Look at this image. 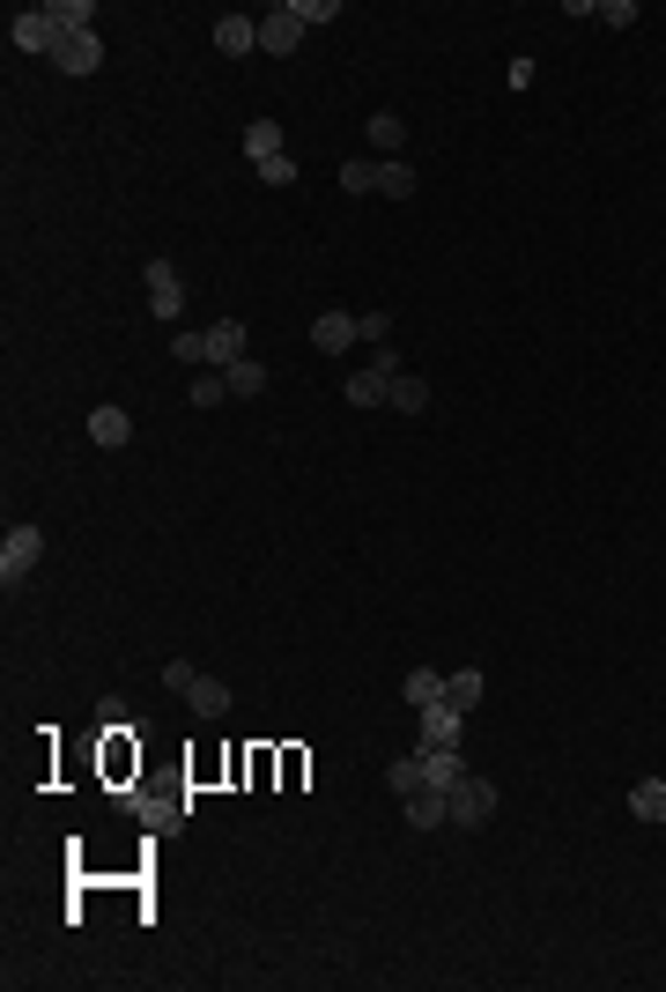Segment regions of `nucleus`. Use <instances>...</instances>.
Returning <instances> with one entry per match:
<instances>
[{"label": "nucleus", "instance_id": "nucleus-6", "mask_svg": "<svg viewBox=\"0 0 666 992\" xmlns=\"http://www.w3.org/2000/svg\"><path fill=\"white\" fill-rule=\"evenodd\" d=\"M148 312H156V319H178V312H186V282H178L171 260H148Z\"/></svg>", "mask_w": 666, "mask_h": 992}, {"label": "nucleus", "instance_id": "nucleus-2", "mask_svg": "<svg viewBox=\"0 0 666 992\" xmlns=\"http://www.w3.org/2000/svg\"><path fill=\"white\" fill-rule=\"evenodd\" d=\"M38 556H45V534L38 526H8L0 534V585H23L38 571Z\"/></svg>", "mask_w": 666, "mask_h": 992}, {"label": "nucleus", "instance_id": "nucleus-10", "mask_svg": "<svg viewBox=\"0 0 666 992\" xmlns=\"http://www.w3.org/2000/svg\"><path fill=\"white\" fill-rule=\"evenodd\" d=\"M215 52L222 60H252L260 52V23L252 15H215Z\"/></svg>", "mask_w": 666, "mask_h": 992}, {"label": "nucleus", "instance_id": "nucleus-4", "mask_svg": "<svg viewBox=\"0 0 666 992\" xmlns=\"http://www.w3.org/2000/svg\"><path fill=\"white\" fill-rule=\"evenodd\" d=\"M296 45H304V15H296V0H282V8H267V15H260V52L289 60Z\"/></svg>", "mask_w": 666, "mask_h": 992}, {"label": "nucleus", "instance_id": "nucleus-26", "mask_svg": "<svg viewBox=\"0 0 666 992\" xmlns=\"http://www.w3.org/2000/svg\"><path fill=\"white\" fill-rule=\"evenodd\" d=\"M119 808H126V815H141V822H171L178 815L171 800H141V793H119Z\"/></svg>", "mask_w": 666, "mask_h": 992}, {"label": "nucleus", "instance_id": "nucleus-12", "mask_svg": "<svg viewBox=\"0 0 666 992\" xmlns=\"http://www.w3.org/2000/svg\"><path fill=\"white\" fill-rule=\"evenodd\" d=\"M200 341H208V363H215V371H230V363H245V326H237V319L208 326Z\"/></svg>", "mask_w": 666, "mask_h": 992}, {"label": "nucleus", "instance_id": "nucleus-29", "mask_svg": "<svg viewBox=\"0 0 666 992\" xmlns=\"http://www.w3.org/2000/svg\"><path fill=\"white\" fill-rule=\"evenodd\" d=\"M171 356H178V363H193V371H200V363H208V341H200V334H178V341H171Z\"/></svg>", "mask_w": 666, "mask_h": 992}, {"label": "nucleus", "instance_id": "nucleus-16", "mask_svg": "<svg viewBox=\"0 0 666 992\" xmlns=\"http://www.w3.org/2000/svg\"><path fill=\"white\" fill-rule=\"evenodd\" d=\"M370 149L385 156V163L408 149V126H400V112H370Z\"/></svg>", "mask_w": 666, "mask_h": 992}, {"label": "nucleus", "instance_id": "nucleus-20", "mask_svg": "<svg viewBox=\"0 0 666 992\" xmlns=\"http://www.w3.org/2000/svg\"><path fill=\"white\" fill-rule=\"evenodd\" d=\"M415 186H422L415 163H400V156L393 163H378V200H415Z\"/></svg>", "mask_w": 666, "mask_h": 992}, {"label": "nucleus", "instance_id": "nucleus-25", "mask_svg": "<svg viewBox=\"0 0 666 992\" xmlns=\"http://www.w3.org/2000/svg\"><path fill=\"white\" fill-rule=\"evenodd\" d=\"M341 193H378V163H363V156H356V163H341Z\"/></svg>", "mask_w": 666, "mask_h": 992}, {"label": "nucleus", "instance_id": "nucleus-18", "mask_svg": "<svg viewBox=\"0 0 666 992\" xmlns=\"http://www.w3.org/2000/svg\"><path fill=\"white\" fill-rule=\"evenodd\" d=\"M630 815L637 822H666V778H637V785H630Z\"/></svg>", "mask_w": 666, "mask_h": 992}, {"label": "nucleus", "instance_id": "nucleus-14", "mask_svg": "<svg viewBox=\"0 0 666 992\" xmlns=\"http://www.w3.org/2000/svg\"><path fill=\"white\" fill-rule=\"evenodd\" d=\"M415 756H422V785H444V793H452V785L467 778V763H459V748H415Z\"/></svg>", "mask_w": 666, "mask_h": 992}, {"label": "nucleus", "instance_id": "nucleus-30", "mask_svg": "<svg viewBox=\"0 0 666 992\" xmlns=\"http://www.w3.org/2000/svg\"><path fill=\"white\" fill-rule=\"evenodd\" d=\"M296 15H304V23H334V15H341V0H296Z\"/></svg>", "mask_w": 666, "mask_h": 992}, {"label": "nucleus", "instance_id": "nucleus-7", "mask_svg": "<svg viewBox=\"0 0 666 992\" xmlns=\"http://www.w3.org/2000/svg\"><path fill=\"white\" fill-rule=\"evenodd\" d=\"M356 341H363L356 312H319V319H311V348H319V356H348Z\"/></svg>", "mask_w": 666, "mask_h": 992}, {"label": "nucleus", "instance_id": "nucleus-22", "mask_svg": "<svg viewBox=\"0 0 666 992\" xmlns=\"http://www.w3.org/2000/svg\"><path fill=\"white\" fill-rule=\"evenodd\" d=\"M385 393H393V378H378V371L348 378V408H385Z\"/></svg>", "mask_w": 666, "mask_h": 992}, {"label": "nucleus", "instance_id": "nucleus-19", "mask_svg": "<svg viewBox=\"0 0 666 992\" xmlns=\"http://www.w3.org/2000/svg\"><path fill=\"white\" fill-rule=\"evenodd\" d=\"M222 386H230L237 400H260V393H267V363L245 356V363H230V371H222Z\"/></svg>", "mask_w": 666, "mask_h": 992}, {"label": "nucleus", "instance_id": "nucleus-31", "mask_svg": "<svg viewBox=\"0 0 666 992\" xmlns=\"http://www.w3.org/2000/svg\"><path fill=\"white\" fill-rule=\"evenodd\" d=\"M260 186H296V163H289V156H274V163H260Z\"/></svg>", "mask_w": 666, "mask_h": 992}, {"label": "nucleus", "instance_id": "nucleus-11", "mask_svg": "<svg viewBox=\"0 0 666 992\" xmlns=\"http://www.w3.org/2000/svg\"><path fill=\"white\" fill-rule=\"evenodd\" d=\"M452 822V793L444 785H415L408 793V830H444Z\"/></svg>", "mask_w": 666, "mask_h": 992}, {"label": "nucleus", "instance_id": "nucleus-17", "mask_svg": "<svg viewBox=\"0 0 666 992\" xmlns=\"http://www.w3.org/2000/svg\"><path fill=\"white\" fill-rule=\"evenodd\" d=\"M45 23L60 30V38H74V30L97 23V8H89V0H45Z\"/></svg>", "mask_w": 666, "mask_h": 992}, {"label": "nucleus", "instance_id": "nucleus-21", "mask_svg": "<svg viewBox=\"0 0 666 992\" xmlns=\"http://www.w3.org/2000/svg\"><path fill=\"white\" fill-rule=\"evenodd\" d=\"M385 408H400V415H430V386L400 371V378H393V393H385Z\"/></svg>", "mask_w": 666, "mask_h": 992}, {"label": "nucleus", "instance_id": "nucleus-33", "mask_svg": "<svg viewBox=\"0 0 666 992\" xmlns=\"http://www.w3.org/2000/svg\"><path fill=\"white\" fill-rule=\"evenodd\" d=\"M356 326H363V341L385 348V334H393V312H370V319H356Z\"/></svg>", "mask_w": 666, "mask_h": 992}, {"label": "nucleus", "instance_id": "nucleus-28", "mask_svg": "<svg viewBox=\"0 0 666 992\" xmlns=\"http://www.w3.org/2000/svg\"><path fill=\"white\" fill-rule=\"evenodd\" d=\"M592 15H600L607 30H630V23H637V0H600Z\"/></svg>", "mask_w": 666, "mask_h": 992}, {"label": "nucleus", "instance_id": "nucleus-3", "mask_svg": "<svg viewBox=\"0 0 666 992\" xmlns=\"http://www.w3.org/2000/svg\"><path fill=\"white\" fill-rule=\"evenodd\" d=\"M489 815H496V785L467 770V778L452 785V822H459V830H489Z\"/></svg>", "mask_w": 666, "mask_h": 992}, {"label": "nucleus", "instance_id": "nucleus-13", "mask_svg": "<svg viewBox=\"0 0 666 992\" xmlns=\"http://www.w3.org/2000/svg\"><path fill=\"white\" fill-rule=\"evenodd\" d=\"M126 437H134V415H126V408H89V445L119 452Z\"/></svg>", "mask_w": 666, "mask_h": 992}, {"label": "nucleus", "instance_id": "nucleus-23", "mask_svg": "<svg viewBox=\"0 0 666 992\" xmlns=\"http://www.w3.org/2000/svg\"><path fill=\"white\" fill-rule=\"evenodd\" d=\"M444 704H452V711H474V704H482V674H474V667L444 674Z\"/></svg>", "mask_w": 666, "mask_h": 992}, {"label": "nucleus", "instance_id": "nucleus-1", "mask_svg": "<svg viewBox=\"0 0 666 992\" xmlns=\"http://www.w3.org/2000/svg\"><path fill=\"white\" fill-rule=\"evenodd\" d=\"M163 682H171V689L193 704L200 719H222V711H230V689H222L215 674H200L193 659H171V667H163Z\"/></svg>", "mask_w": 666, "mask_h": 992}, {"label": "nucleus", "instance_id": "nucleus-15", "mask_svg": "<svg viewBox=\"0 0 666 992\" xmlns=\"http://www.w3.org/2000/svg\"><path fill=\"white\" fill-rule=\"evenodd\" d=\"M282 141H289V134H282V119H252V126H245V156H252V171H260V163H274V156H282Z\"/></svg>", "mask_w": 666, "mask_h": 992}, {"label": "nucleus", "instance_id": "nucleus-5", "mask_svg": "<svg viewBox=\"0 0 666 992\" xmlns=\"http://www.w3.org/2000/svg\"><path fill=\"white\" fill-rule=\"evenodd\" d=\"M52 67H60V75H97L104 67V38L97 30H74V38H60V45H52Z\"/></svg>", "mask_w": 666, "mask_h": 992}, {"label": "nucleus", "instance_id": "nucleus-24", "mask_svg": "<svg viewBox=\"0 0 666 992\" xmlns=\"http://www.w3.org/2000/svg\"><path fill=\"white\" fill-rule=\"evenodd\" d=\"M400 689H408V704H415V711H422V704H444V674L415 667V674H408V682H400Z\"/></svg>", "mask_w": 666, "mask_h": 992}, {"label": "nucleus", "instance_id": "nucleus-27", "mask_svg": "<svg viewBox=\"0 0 666 992\" xmlns=\"http://www.w3.org/2000/svg\"><path fill=\"white\" fill-rule=\"evenodd\" d=\"M385 785H393V793H415L422 785V756H400V763L385 770Z\"/></svg>", "mask_w": 666, "mask_h": 992}, {"label": "nucleus", "instance_id": "nucleus-8", "mask_svg": "<svg viewBox=\"0 0 666 992\" xmlns=\"http://www.w3.org/2000/svg\"><path fill=\"white\" fill-rule=\"evenodd\" d=\"M8 45H15V52H45V60H52L60 30L45 23V8H23V15H8Z\"/></svg>", "mask_w": 666, "mask_h": 992}, {"label": "nucleus", "instance_id": "nucleus-32", "mask_svg": "<svg viewBox=\"0 0 666 992\" xmlns=\"http://www.w3.org/2000/svg\"><path fill=\"white\" fill-rule=\"evenodd\" d=\"M222 393H230V386H222V371H215V378H193V408H215Z\"/></svg>", "mask_w": 666, "mask_h": 992}, {"label": "nucleus", "instance_id": "nucleus-9", "mask_svg": "<svg viewBox=\"0 0 666 992\" xmlns=\"http://www.w3.org/2000/svg\"><path fill=\"white\" fill-rule=\"evenodd\" d=\"M467 741V711L452 704H422V748H459Z\"/></svg>", "mask_w": 666, "mask_h": 992}]
</instances>
